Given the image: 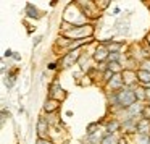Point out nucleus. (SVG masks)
<instances>
[{
	"instance_id": "1",
	"label": "nucleus",
	"mask_w": 150,
	"mask_h": 144,
	"mask_svg": "<svg viewBox=\"0 0 150 144\" xmlns=\"http://www.w3.org/2000/svg\"><path fill=\"white\" fill-rule=\"evenodd\" d=\"M136 92L132 89H121L116 96V102L121 105V107H132L136 104Z\"/></svg>"
},
{
	"instance_id": "2",
	"label": "nucleus",
	"mask_w": 150,
	"mask_h": 144,
	"mask_svg": "<svg viewBox=\"0 0 150 144\" xmlns=\"http://www.w3.org/2000/svg\"><path fill=\"white\" fill-rule=\"evenodd\" d=\"M92 34V26L86 24V26H74L71 28L69 31H66L65 36L66 37H73V39H79V37H84V36H91Z\"/></svg>"
},
{
	"instance_id": "3",
	"label": "nucleus",
	"mask_w": 150,
	"mask_h": 144,
	"mask_svg": "<svg viewBox=\"0 0 150 144\" xmlns=\"http://www.w3.org/2000/svg\"><path fill=\"white\" fill-rule=\"evenodd\" d=\"M137 131L140 133V136H149V131H150V120L149 118H142L137 123Z\"/></svg>"
},
{
	"instance_id": "4",
	"label": "nucleus",
	"mask_w": 150,
	"mask_h": 144,
	"mask_svg": "<svg viewBox=\"0 0 150 144\" xmlns=\"http://www.w3.org/2000/svg\"><path fill=\"white\" fill-rule=\"evenodd\" d=\"M137 79L144 84H150V73L149 71H144V70H139L137 71Z\"/></svg>"
},
{
	"instance_id": "5",
	"label": "nucleus",
	"mask_w": 150,
	"mask_h": 144,
	"mask_svg": "<svg viewBox=\"0 0 150 144\" xmlns=\"http://www.w3.org/2000/svg\"><path fill=\"white\" fill-rule=\"evenodd\" d=\"M123 83H124V79L121 78L120 75H115L113 78H111V81H110V88L111 89H118V88L123 86Z\"/></svg>"
},
{
	"instance_id": "6",
	"label": "nucleus",
	"mask_w": 150,
	"mask_h": 144,
	"mask_svg": "<svg viewBox=\"0 0 150 144\" xmlns=\"http://www.w3.org/2000/svg\"><path fill=\"white\" fill-rule=\"evenodd\" d=\"M107 55H110V53H108L107 52V49H105V47H97V50H95V60H98V62H100V60H103L105 58V57H107Z\"/></svg>"
},
{
	"instance_id": "7",
	"label": "nucleus",
	"mask_w": 150,
	"mask_h": 144,
	"mask_svg": "<svg viewBox=\"0 0 150 144\" xmlns=\"http://www.w3.org/2000/svg\"><path fill=\"white\" fill-rule=\"evenodd\" d=\"M37 131H39V136H40V138H44V136L47 134V123H45V120H44V118H40V120H39Z\"/></svg>"
},
{
	"instance_id": "8",
	"label": "nucleus",
	"mask_w": 150,
	"mask_h": 144,
	"mask_svg": "<svg viewBox=\"0 0 150 144\" xmlns=\"http://www.w3.org/2000/svg\"><path fill=\"white\" fill-rule=\"evenodd\" d=\"M134 78H137V73H132V71H129V70H126V71H124L123 79H124L126 83H131Z\"/></svg>"
},
{
	"instance_id": "9",
	"label": "nucleus",
	"mask_w": 150,
	"mask_h": 144,
	"mask_svg": "<svg viewBox=\"0 0 150 144\" xmlns=\"http://www.w3.org/2000/svg\"><path fill=\"white\" fill-rule=\"evenodd\" d=\"M102 144H118V139H116V136H113V134H108V136L103 138Z\"/></svg>"
},
{
	"instance_id": "10",
	"label": "nucleus",
	"mask_w": 150,
	"mask_h": 144,
	"mask_svg": "<svg viewBox=\"0 0 150 144\" xmlns=\"http://www.w3.org/2000/svg\"><path fill=\"white\" fill-rule=\"evenodd\" d=\"M57 107H58V102H57V101H49V102L45 104V110H47V112L55 110Z\"/></svg>"
},
{
	"instance_id": "11",
	"label": "nucleus",
	"mask_w": 150,
	"mask_h": 144,
	"mask_svg": "<svg viewBox=\"0 0 150 144\" xmlns=\"http://www.w3.org/2000/svg\"><path fill=\"white\" fill-rule=\"evenodd\" d=\"M76 55H78V52H76V53H68V55H66V58L63 60V66H68L69 63L76 58Z\"/></svg>"
},
{
	"instance_id": "12",
	"label": "nucleus",
	"mask_w": 150,
	"mask_h": 144,
	"mask_svg": "<svg viewBox=\"0 0 150 144\" xmlns=\"http://www.w3.org/2000/svg\"><path fill=\"white\" fill-rule=\"evenodd\" d=\"M118 126H120V125H118V121H116V120H113V121H110V123H108L107 130H108V131H110V133H111V131H115V130H116Z\"/></svg>"
},
{
	"instance_id": "13",
	"label": "nucleus",
	"mask_w": 150,
	"mask_h": 144,
	"mask_svg": "<svg viewBox=\"0 0 150 144\" xmlns=\"http://www.w3.org/2000/svg\"><path fill=\"white\" fill-rule=\"evenodd\" d=\"M108 57H110V60H113V63H116L118 60H120V53H118V52H111Z\"/></svg>"
},
{
	"instance_id": "14",
	"label": "nucleus",
	"mask_w": 150,
	"mask_h": 144,
	"mask_svg": "<svg viewBox=\"0 0 150 144\" xmlns=\"http://www.w3.org/2000/svg\"><path fill=\"white\" fill-rule=\"evenodd\" d=\"M136 96H137V97H140V99H144V97H145V92H142V89H136Z\"/></svg>"
},
{
	"instance_id": "15",
	"label": "nucleus",
	"mask_w": 150,
	"mask_h": 144,
	"mask_svg": "<svg viewBox=\"0 0 150 144\" xmlns=\"http://www.w3.org/2000/svg\"><path fill=\"white\" fill-rule=\"evenodd\" d=\"M140 70H144V71H149V73H150V62H145V63L142 65V68H140Z\"/></svg>"
},
{
	"instance_id": "16",
	"label": "nucleus",
	"mask_w": 150,
	"mask_h": 144,
	"mask_svg": "<svg viewBox=\"0 0 150 144\" xmlns=\"http://www.w3.org/2000/svg\"><path fill=\"white\" fill-rule=\"evenodd\" d=\"M87 131H89V134H92V133H94V131H95V125H91Z\"/></svg>"
},
{
	"instance_id": "17",
	"label": "nucleus",
	"mask_w": 150,
	"mask_h": 144,
	"mask_svg": "<svg viewBox=\"0 0 150 144\" xmlns=\"http://www.w3.org/2000/svg\"><path fill=\"white\" fill-rule=\"evenodd\" d=\"M37 144H50L49 141H45V139H39L37 141Z\"/></svg>"
},
{
	"instance_id": "18",
	"label": "nucleus",
	"mask_w": 150,
	"mask_h": 144,
	"mask_svg": "<svg viewBox=\"0 0 150 144\" xmlns=\"http://www.w3.org/2000/svg\"><path fill=\"white\" fill-rule=\"evenodd\" d=\"M149 42H150V36H149Z\"/></svg>"
}]
</instances>
